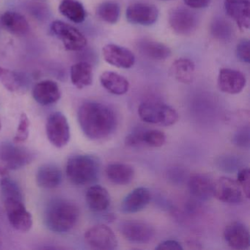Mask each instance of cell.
Instances as JSON below:
<instances>
[{
  "label": "cell",
  "mask_w": 250,
  "mask_h": 250,
  "mask_svg": "<svg viewBox=\"0 0 250 250\" xmlns=\"http://www.w3.org/2000/svg\"><path fill=\"white\" fill-rule=\"evenodd\" d=\"M78 121L86 137L92 140L107 138L118 125L113 109L96 102H85L81 105L78 110Z\"/></svg>",
  "instance_id": "6da1fadb"
},
{
  "label": "cell",
  "mask_w": 250,
  "mask_h": 250,
  "mask_svg": "<svg viewBox=\"0 0 250 250\" xmlns=\"http://www.w3.org/2000/svg\"><path fill=\"white\" fill-rule=\"evenodd\" d=\"M80 210L74 203L63 199H55L48 203L44 211V223L51 231L65 233L78 221Z\"/></svg>",
  "instance_id": "7a4b0ae2"
},
{
  "label": "cell",
  "mask_w": 250,
  "mask_h": 250,
  "mask_svg": "<svg viewBox=\"0 0 250 250\" xmlns=\"http://www.w3.org/2000/svg\"><path fill=\"white\" fill-rule=\"evenodd\" d=\"M99 161L91 155H76L67 162V177L74 185L84 186L94 182L99 177Z\"/></svg>",
  "instance_id": "3957f363"
},
{
  "label": "cell",
  "mask_w": 250,
  "mask_h": 250,
  "mask_svg": "<svg viewBox=\"0 0 250 250\" xmlns=\"http://www.w3.org/2000/svg\"><path fill=\"white\" fill-rule=\"evenodd\" d=\"M138 114L144 122L164 126L174 125L179 119L174 108L161 102H143L139 106Z\"/></svg>",
  "instance_id": "277c9868"
},
{
  "label": "cell",
  "mask_w": 250,
  "mask_h": 250,
  "mask_svg": "<svg viewBox=\"0 0 250 250\" xmlns=\"http://www.w3.org/2000/svg\"><path fill=\"white\" fill-rule=\"evenodd\" d=\"M33 159L34 154L25 147L10 142L0 143V162L7 170L20 169L31 163Z\"/></svg>",
  "instance_id": "5b68a950"
},
{
  "label": "cell",
  "mask_w": 250,
  "mask_h": 250,
  "mask_svg": "<svg viewBox=\"0 0 250 250\" xmlns=\"http://www.w3.org/2000/svg\"><path fill=\"white\" fill-rule=\"evenodd\" d=\"M46 131L48 140L55 147L61 148L69 142L71 137L69 124L62 112H55L49 115Z\"/></svg>",
  "instance_id": "8992f818"
},
{
  "label": "cell",
  "mask_w": 250,
  "mask_h": 250,
  "mask_svg": "<svg viewBox=\"0 0 250 250\" xmlns=\"http://www.w3.org/2000/svg\"><path fill=\"white\" fill-rule=\"evenodd\" d=\"M52 33L62 42L68 51H80L87 46V39L75 27L62 21H53L51 25Z\"/></svg>",
  "instance_id": "52a82bcc"
},
{
  "label": "cell",
  "mask_w": 250,
  "mask_h": 250,
  "mask_svg": "<svg viewBox=\"0 0 250 250\" xmlns=\"http://www.w3.org/2000/svg\"><path fill=\"white\" fill-rule=\"evenodd\" d=\"M5 211L12 228L21 232H27L33 227L31 213L27 210L24 201L5 199L4 200Z\"/></svg>",
  "instance_id": "ba28073f"
},
{
  "label": "cell",
  "mask_w": 250,
  "mask_h": 250,
  "mask_svg": "<svg viewBox=\"0 0 250 250\" xmlns=\"http://www.w3.org/2000/svg\"><path fill=\"white\" fill-rule=\"evenodd\" d=\"M86 243L95 250H112L118 245L116 235L109 227L97 225L89 228L84 234Z\"/></svg>",
  "instance_id": "9c48e42d"
},
{
  "label": "cell",
  "mask_w": 250,
  "mask_h": 250,
  "mask_svg": "<svg viewBox=\"0 0 250 250\" xmlns=\"http://www.w3.org/2000/svg\"><path fill=\"white\" fill-rule=\"evenodd\" d=\"M119 229L125 239L134 244H147L155 235L153 227L141 221H124L120 224Z\"/></svg>",
  "instance_id": "30bf717a"
},
{
  "label": "cell",
  "mask_w": 250,
  "mask_h": 250,
  "mask_svg": "<svg viewBox=\"0 0 250 250\" xmlns=\"http://www.w3.org/2000/svg\"><path fill=\"white\" fill-rule=\"evenodd\" d=\"M169 26L177 34L188 36L194 33L198 25V18L187 8H176L169 12Z\"/></svg>",
  "instance_id": "8fae6325"
},
{
  "label": "cell",
  "mask_w": 250,
  "mask_h": 250,
  "mask_svg": "<svg viewBox=\"0 0 250 250\" xmlns=\"http://www.w3.org/2000/svg\"><path fill=\"white\" fill-rule=\"evenodd\" d=\"M213 197L222 203L238 204L243 201V191L236 181L221 177L214 182Z\"/></svg>",
  "instance_id": "7c38bea8"
},
{
  "label": "cell",
  "mask_w": 250,
  "mask_h": 250,
  "mask_svg": "<svg viewBox=\"0 0 250 250\" xmlns=\"http://www.w3.org/2000/svg\"><path fill=\"white\" fill-rule=\"evenodd\" d=\"M159 11L155 5L145 2L131 4L126 9L125 17L133 24L149 26L156 22Z\"/></svg>",
  "instance_id": "4fadbf2b"
},
{
  "label": "cell",
  "mask_w": 250,
  "mask_h": 250,
  "mask_svg": "<svg viewBox=\"0 0 250 250\" xmlns=\"http://www.w3.org/2000/svg\"><path fill=\"white\" fill-rule=\"evenodd\" d=\"M218 87L223 93L235 95L241 93L247 84V79L241 71L222 68L218 76Z\"/></svg>",
  "instance_id": "5bb4252c"
},
{
  "label": "cell",
  "mask_w": 250,
  "mask_h": 250,
  "mask_svg": "<svg viewBox=\"0 0 250 250\" xmlns=\"http://www.w3.org/2000/svg\"><path fill=\"white\" fill-rule=\"evenodd\" d=\"M103 57L109 65L128 69L134 66L136 58L131 51L116 44L106 45L103 48Z\"/></svg>",
  "instance_id": "9a60e30c"
},
{
  "label": "cell",
  "mask_w": 250,
  "mask_h": 250,
  "mask_svg": "<svg viewBox=\"0 0 250 250\" xmlns=\"http://www.w3.org/2000/svg\"><path fill=\"white\" fill-rule=\"evenodd\" d=\"M223 235L225 241L231 248L244 250L250 247V232L242 222H231L225 228Z\"/></svg>",
  "instance_id": "2e32d148"
},
{
  "label": "cell",
  "mask_w": 250,
  "mask_h": 250,
  "mask_svg": "<svg viewBox=\"0 0 250 250\" xmlns=\"http://www.w3.org/2000/svg\"><path fill=\"white\" fill-rule=\"evenodd\" d=\"M224 5L227 14L236 23L240 30H249L250 11L248 0H225Z\"/></svg>",
  "instance_id": "e0dca14e"
},
{
  "label": "cell",
  "mask_w": 250,
  "mask_h": 250,
  "mask_svg": "<svg viewBox=\"0 0 250 250\" xmlns=\"http://www.w3.org/2000/svg\"><path fill=\"white\" fill-rule=\"evenodd\" d=\"M151 200V194L148 188L138 187L125 196L121 205L122 212L134 213L146 208Z\"/></svg>",
  "instance_id": "ac0fdd59"
},
{
  "label": "cell",
  "mask_w": 250,
  "mask_h": 250,
  "mask_svg": "<svg viewBox=\"0 0 250 250\" xmlns=\"http://www.w3.org/2000/svg\"><path fill=\"white\" fill-rule=\"evenodd\" d=\"M33 96L38 103L47 106L58 102L61 99V93L58 83L52 80H44L35 85Z\"/></svg>",
  "instance_id": "d6986e66"
},
{
  "label": "cell",
  "mask_w": 250,
  "mask_h": 250,
  "mask_svg": "<svg viewBox=\"0 0 250 250\" xmlns=\"http://www.w3.org/2000/svg\"><path fill=\"white\" fill-rule=\"evenodd\" d=\"M214 181L206 174H195L188 180V187L193 197L207 201L213 197Z\"/></svg>",
  "instance_id": "ffe728a7"
},
{
  "label": "cell",
  "mask_w": 250,
  "mask_h": 250,
  "mask_svg": "<svg viewBox=\"0 0 250 250\" xmlns=\"http://www.w3.org/2000/svg\"><path fill=\"white\" fill-rule=\"evenodd\" d=\"M137 48L142 55L154 61H165L171 55L170 49L167 46L151 39H140L137 43Z\"/></svg>",
  "instance_id": "44dd1931"
},
{
  "label": "cell",
  "mask_w": 250,
  "mask_h": 250,
  "mask_svg": "<svg viewBox=\"0 0 250 250\" xmlns=\"http://www.w3.org/2000/svg\"><path fill=\"white\" fill-rule=\"evenodd\" d=\"M62 174L57 165L46 164L38 169L36 182L39 187L43 188H55L61 185Z\"/></svg>",
  "instance_id": "7402d4cb"
},
{
  "label": "cell",
  "mask_w": 250,
  "mask_h": 250,
  "mask_svg": "<svg viewBox=\"0 0 250 250\" xmlns=\"http://www.w3.org/2000/svg\"><path fill=\"white\" fill-rule=\"evenodd\" d=\"M86 202L93 212H103L110 205V196L104 187L100 185L90 187L86 193Z\"/></svg>",
  "instance_id": "603a6c76"
},
{
  "label": "cell",
  "mask_w": 250,
  "mask_h": 250,
  "mask_svg": "<svg viewBox=\"0 0 250 250\" xmlns=\"http://www.w3.org/2000/svg\"><path fill=\"white\" fill-rule=\"evenodd\" d=\"M1 23L7 31L14 36H24L30 32L28 21L19 13L7 11L1 17Z\"/></svg>",
  "instance_id": "cb8c5ba5"
},
{
  "label": "cell",
  "mask_w": 250,
  "mask_h": 250,
  "mask_svg": "<svg viewBox=\"0 0 250 250\" xmlns=\"http://www.w3.org/2000/svg\"><path fill=\"white\" fill-rule=\"evenodd\" d=\"M100 82L102 85L109 93L116 96L125 94L129 90L130 84L128 80L113 71H105L101 75Z\"/></svg>",
  "instance_id": "d4e9b609"
},
{
  "label": "cell",
  "mask_w": 250,
  "mask_h": 250,
  "mask_svg": "<svg viewBox=\"0 0 250 250\" xmlns=\"http://www.w3.org/2000/svg\"><path fill=\"white\" fill-rule=\"evenodd\" d=\"M106 175L113 184L127 185L134 179V169L127 164L112 163L106 167Z\"/></svg>",
  "instance_id": "484cf974"
},
{
  "label": "cell",
  "mask_w": 250,
  "mask_h": 250,
  "mask_svg": "<svg viewBox=\"0 0 250 250\" xmlns=\"http://www.w3.org/2000/svg\"><path fill=\"white\" fill-rule=\"evenodd\" d=\"M170 73L177 81L184 84H190L195 75V65L188 58H179L171 65Z\"/></svg>",
  "instance_id": "4316f807"
},
{
  "label": "cell",
  "mask_w": 250,
  "mask_h": 250,
  "mask_svg": "<svg viewBox=\"0 0 250 250\" xmlns=\"http://www.w3.org/2000/svg\"><path fill=\"white\" fill-rule=\"evenodd\" d=\"M93 68L87 62H79L71 68V80L77 88L83 89L93 83Z\"/></svg>",
  "instance_id": "83f0119b"
},
{
  "label": "cell",
  "mask_w": 250,
  "mask_h": 250,
  "mask_svg": "<svg viewBox=\"0 0 250 250\" xmlns=\"http://www.w3.org/2000/svg\"><path fill=\"white\" fill-rule=\"evenodd\" d=\"M59 11L62 16L77 24L85 20V10L78 0H62L59 5Z\"/></svg>",
  "instance_id": "f1b7e54d"
},
{
  "label": "cell",
  "mask_w": 250,
  "mask_h": 250,
  "mask_svg": "<svg viewBox=\"0 0 250 250\" xmlns=\"http://www.w3.org/2000/svg\"><path fill=\"white\" fill-rule=\"evenodd\" d=\"M0 84L12 93L24 91L27 86V83L21 74L2 67H0Z\"/></svg>",
  "instance_id": "f546056e"
},
{
  "label": "cell",
  "mask_w": 250,
  "mask_h": 250,
  "mask_svg": "<svg viewBox=\"0 0 250 250\" xmlns=\"http://www.w3.org/2000/svg\"><path fill=\"white\" fill-rule=\"evenodd\" d=\"M96 14L101 20L108 24H116L121 15V7L117 2L107 1L99 5Z\"/></svg>",
  "instance_id": "4dcf8cb0"
},
{
  "label": "cell",
  "mask_w": 250,
  "mask_h": 250,
  "mask_svg": "<svg viewBox=\"0 0 250 250\" xmlns=\"http://www.w3.org/2000/svg\"><path fill=\"white\" fill-rule=\"evenodd\" d=\"M0 188L4 200L14 199V200L24 201L22 191L19 184L14 180L5 176L0 181Z\"/></svg>",
  "instance_id": "1f68e13d"
},
{
  "label": "cell",
  "mask_w": 250,
  "mask_h": 250,
  "mask_svg": "<svg viewBox=\"0 0 250 250\" xmlns=\"http://www.w3.org/2000/svg\"><path fill=\"white\" fill-rule=\"evenodd\" d=\"M143 143L152 147H162L166 143V136L159 130H146L143 132Z\"/></svg>",
  "instance_id": "d6a6232c"
},
{
  "label": "cell",
  "mask_w": 250,
  "mask_h": 250,
  "mask_svg": "<svg viewBox=\"0 0 250 250\" xmlns=\"http://www.w3.org/2000/svg\"><path fill=\"white\" fill-rule=\"evenodd\" d=\"M30 120L27 115L25 113L21 114L17 133L14 137V143L18 145L21 144L28 139L29 134H30Z\"/></svg>",
  "instance_id": "836d02e7"
},
{
  "label": "cell",
  "mask_w": 250,
  "mask_h": 250,
  "mask_svg": "<svg viewBox=\"0 0 250 250\" xmlns=\"http://www.w3.org/2000/svg\"><path fill=\"white\" fill-rule=\"evenodd\" d=\"M237 182L239 184L243 193L247 198L250 196V171L249 168H244L237 175Z\"/></svg>",
  "instance_id": "e575fe53"
},
{
  "label": "cell",
  "mask_w": 250,
  "mask_h": 250,
  "mask_svg": "<svg viewBox=\"0 0 250 250\" xmlns=\"http://www.w3.org/2000/svg\"><path fill=\"white\" fill-rule=\"evenodd\" d=\"M237 58L246 63L250 62V42L248 39H244L237 44L235 50Z\"/></svg>",
  "instance_id": "d590c367"
},
{
  "label": "cell",
  "mask_w": 250,
  "mask_h": 250,
  "mask_svg": "<svg viewBox=\"0 0 250 250\" xmlns=\"http://www.w3.org/2000/svg\"><path fill=\"white\" fill-rule=\"evenodd\" d=\"M212 32L216 37H219V39L222 38L229 37L230 36V29L226 22L223 21H217L213 24Z\"/></svg>",
  "instance_id": "8d00e7d4"
},
{
  "label": "cell",
  "mask_w": 250,
  "mask_h": 250,
  "mask_svg": "<svg viewBox=\"0 0 250 250\" xmlns=\"http://www.w3.org/2000/svg\"><path fill=\"white\" fill-rule=\"evenodd\" d=\"M234 143L240 147H248L250 144V129L249 127H244L238 130L234 137Z\"/></svg>",
  "instance_id": "74e56055"
},
{
  "label": "cell",
  "mask_w": 250,
  "mask_h": 250,
  "mask_svg": "<svg viewBox=\"0 0 250 250\" xmlns=\"http://www.w3.org/2000/svg\"><path fill=\"white\" fill-rule=\"evenodd\" d=\"M143 131H134L125 137V143L126 146L136 147V146L143 145Z\"/></svg>",
  "instance_id": "f35d334b"
},
{
  "label": "cell",
  "mask_w": 250,
  "mask_h": 250,
  "mask_svg": "<svg viewBox=\"0 0 250 250\" xmlns=\"http://www.w3.org/2000/svg\"><path fill=\"white\" fill-rule=\"evenodd\" d=\"M155 249L157 250H182L183 247L179 242L175 240H166L159 243Z\"/></svg>",
  "instance_id": "ab89813d"
},
{
  "label": "cell",
  "mask_w": 250,
  "mask_h": 250,
  "mask_svg": "<svg viewBox=\"0 0 250 250\" xmlns=\"http://www.w3.org/2000/svg\"><path fill=\"white\" fill-rule=\"evenodd\" d=\"M184 3L194 9H201L208 6L210 0H184Z\"/></svg>",
  "instance_id": "60d3db41"
},
{
  "label": "cell",
  "mask_w": 250,
  "mask_h": 250,
  "mask_svg": "<svg viewBox=\"0 0 250 250\" xmlns=\"http://www.w3.org/2000/svg\"><path fill=\"white\" fill-rule=\"evenodd\" d=\"M2 128V124H1V121H0V130Z\"/></svg>",
  "instance_id": "b9f144b4"
},
{
  "label": "cell",
  "mask_w": 250,
  "mask_h": 250,
  "mask_svg": "<svg viewBox=\"0 0 250 250\" xmlns=\"http://www.w3.org/2000/svg\"><path fill=\"white\" fill-rule=\"evenodd\" d=\"M162 1H169V0H162Z\"/></svg>",
  "instance_id": "7bdbcfd3"
}]
</instances>
